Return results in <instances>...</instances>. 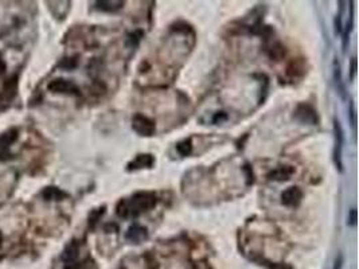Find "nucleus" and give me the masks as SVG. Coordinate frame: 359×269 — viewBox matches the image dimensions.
<instances>
[{
	"mask_svg": "<svg viewBox=\"0 0 359 269\" xmlns=\"http://www.w3.org/2000/svg\"><path fill=\"white\" fill-rule=\"evenodd\" d=\"M105 213V208H101V209H97V210H93V212L90 213L89 216V226L92 229L97 225V222L100 221V218L102 217V214Z\"/></svg>",
	"mask_w": 359,
	"mask_h": 269,
	"instance_id": "obj_16",
	"label": "nucleus"
},
{
	"mask_svg": "<svg viewBox=\"0 0 359 269\" xmlns=\"http://www.w3.org/2000/svg\"><path fill=\"white\" fill-rule=\"evenodd\" d=\"M61 68H63V69H74L76 66H77V59L76 58H66V59H63L62 61Z\"/></svg>",
	"mask_w": 359,
	"mask_h": 269,
	"instance_id": "obj_18",
	"label": "nucleus"
},
{
	"mask_svg": "<svg viewBox=\"0 0 359 269\" xmlns=\"http://www.w3.org/2000/svg\"><path fill=\"white\" fill-rule=\"evenodd\" d=\"M19 138V130L17 128H11V129L6 130L5 133L0 134V160L2 162H7L13 158V152H11V147Z\"/></svg>",
	"mask_w": 359,
	"mask_h": 269,
	"instance_id": "obj_3",
	"label": "nucleus"
},
{
	"mask_svg": "<svg viewBox=\"0 0 359 269\" xmlns=\"http://www.w3.org/2000/svg\"><path fill=\"white\" fill-rule=\"evenodd\" d=\"M342 265H343V256L342 254H339V256H336V258H335L334 268L332 269H342Z\"/></svg>",
	"mask_w": 359,
	"mask_h": 269,
	"instance_id": "obj_19",
	"label": "nucleus"
},
{
	"mask_svg": "<svg viewBox=\"0 0 359 269\" xmlns=\"http://www.w3.org/2000/svg\"><path fill=\"white\" fill-rule=\"evenodd\" d=\"M295 118L303 124H310V125H316L319 122L318 112L314 106L306 102H302L296 106L295 109Z\"/></svg>",
	"mask_w": 359,
	"mask_h": 269,
	"instance_id": "obj_6",
	"label": "nucleus"
},
{
	"mask_svg": "<svg viewBox=\"0 0 359 269\" xmlns=\"http://www.w3.org/2000/svg\"><path fill=\"white\" fill-rule=\"evenodd\" d=\"M132 129L144 138H151L156 132L155 121L146 114L136 113L132 116Z\"/></svg>",
	"mask_w": 359,
	"mask_h": 269,
	"instance_id": "obj_2",
	"label": "nucleus"
},
{
	"mask_svg": "<svg viewBox=\"0 0 359 269\" xmlns=\"http://www.w3.org/2000/svg\"><path fill=\"white\" fill-rule=\"evenodd\" d=\"M148 238V230L139 224H133L125 233V240L132 244H141Z\"/></svg>",
	"mask_w": 359,
	"mask_h": 269,
	"instance_id": "obj_10",
	"label": "nucleus"
},
{
	"mask_svg": "<svg viewBox=\"0 0 359 269\" xmlns=\"http://www.w3.org/2000/svg\"><path fill=\"white\" fill-rule=\"evenodd\" d=\"M302 199L303 191L299 187H288L281 194V204L285 208H299V205L302 204Z\"/></svg>",
	"mask_w": 359,
	"mask_h": 269,
	"instance_id": "obj_8",
	"label": "nucleus"
},
{
	"mask_svg": "<svg viewBox=\"0 0 359 269\" xmlns=\"http://www.w3.org/2000/svg\"><path fill=\"white\" fill-rule=\"evenodd\" d=\"M47 89L53 93L59 94H69V96H74V97H81V90L73 81L70 80H65V78H57L53 80L47 85Z\"/></svg>",
	"mask_w": 359,
	"mask_h": 269,
	"instance_id": "obj_4",
	"label": "nucleus"
},
{
	"mask_svg": "<svg viewBox=\"0 0 359 269\" xmlns=\"http://www.w3.org/2000/svg\"><path fill=\"white\" fill-rule=\"evenodd\" d=\"M176 151L179 152L180 156H190L192 154V142L191 139H183L182 142L176 144Z\"/></svg>",
	"mask_w": 359,
	"mask_h": 269,
	"instance_id": "obj_14",
	"label": "nucleus"
},
{
	"mask_svg": "<svg viewBox=\"0 0 359 269\" xmlns=\"http://www.w3.org/2000/svg\"><path fill=\"white\" fill-rule=\"evenodd\" d=\"M295 168L292 166H280V167L273 168L272 171L268 172L266 178L269 180H276V182H281V180H288L291 176L294 175Z\"/></svg>",
	"mask_w": 359,
	"mask_h": 269,
	"instance_id": "obj_11",
	"label": "nucleus"
},
{
	"mask_svg": "<svg viewBox=\"0 0 359 269\" xmlns=\"http://www.w3.org/2000/svg\"><path fill=\"white\" fill-rule=\"evenodd\" d=\"M158 204L156 194L152 191H139L131 198L121 199L118 202L116 213L121 218H136L143 213L150 212Z\"/></svg>",
	"mask_w": 359,
	"mask_h": 269,
	"instance_id": "obj_1",
	"label": "nucleus"
},
{
	"mask_svg": "<svg viewBox=\"0 0 359 269\" xmlns=\"http://www.w3.org/2000/svg\"><path fill=\"white\" fill-rule=\"evenodd\" d=\"M258 262H261V265H265L268 269H292V266L286 264H277V262H272V261H268L265 258H260L257 260Z\"/></svg>",
	"mask_w": 359,
	"mask_h": 269,
	"instance_id": "obj_17",
	"label": "nucleus"
},
{
	"mask_svg": "<svg viewBox=\"0 0 359 269\" xmlns=\"http://www.w3.org/2000/svg\"><path fill=\"white\" fill-rule=\"evenodd\" d=\"M0 244H2V234H0Z\"/></svg>",
	"mask_w": 359,
	"mask_h": 269,
	"instance_id": "obj_23",
	"label": "nucleus"
},
{
	"mask_svg": "<svg viewBox=\"0 0 359 269\" xmlns=\"http://www.w3.org/2000/svg\"><path fill=\"white\" fill-rule=\"evenodd\" d=\"M124 7V2H110V0H104V2H96L94 3V10H97L100 13L114 14L120 11Z\"/></svg>",
	"mask_w": 359,
	"mask_h": 269,
	"instance_id": "obj_12",
	"label": "nucleus"
},
{
	"mask_svg": "<svg viewBox=\"0 0 359 269\" xmlns=\"http://www.w3.org/2000/svg\"><path fill=\"white\" fill-rule=\"evenodd\" d=\"M80 249H81V245H80V242L76 240H73L71 242H69V244L66 245V248L65 250H63V253H62L61 258L69 269H71L74 265L77 264L78 257H80Z\"/></svg>",
	"mask_w": 359,
	"mask_h": 269,
	"instance_id": "obj_7",
	"label": "nucleus"
},
{
	"mask_svg": "<svg viewBox=\"0 0 359 269\" xmlns=\"http://www.w3.org/2000/svg\"><path fill=\"white\" fill-rule=\"evenodd\" d=\"M42 196L46 200H62L65 199L67 194L58 187H46L42 190Z\"/></svg>",
	"mask_w": 359,
	"mask_h": 269,
	"instance_id": "obj_13",
	"label": "nucleus"
},
{
	"mask_svg": "<svg viewBox=\"0 0 359 269\" xmlns=\"http://www.w3.org/2000/svg\"><path fill=\"white\" fill-rule=\"evenodd\" d=\"M351 124H352V126H354V129H355V126H356V120H355V109H354V105L351 104Z\"/></svg>",
	"mask_w": 359,
	"mask_h": 269,
	"instance_id": "obj_21",
	"label": "nucleus"
},
{
	"mask_svg": "<svg viewBox=\"0 0 359 269\" xmlns=\"http://www.w3.org/2000/svg\"><path fill=\"white\" fill-rule=\"evenodd\" d=\"M343 144H344V133L340 122L334 118V163L339 171H343Z\"/></svg>",
	"mask_w": 359,
	"mask_h": 269,
	"instance_id": "obj_5",
	"label": "nucleus"
},
{
	"mask_svg": "<svg viewBox=\"0 0 359 269\" xmlns=\"http://www.w3.org/2000/svg\"><path fill=\"white\" fill-rule=\"evenodd\" d=\"M334 80H335V84H336V88H338L339 90V93L344 97V85H343V81H342V72H340V65H339V62L336 61V59L334 61Z\"/></svg>",
	"mask_w": 359,
	"mask_h": 269,
	"instance_id": "obj_15",
	"label": "nucleus"
},
{
	"mask_svg": "<svg viewBox=\"0 0 359 269\" xmlns=\"http://www.w3.org/2000/svg\"><path fill=\"white\" fill-rule=\"evenodd\" d=\"M6 70V62L5 59H3V57H2V53H0V73H5Z\"/></svg>",
	"mask_w": 359,
	"mask_h": 269,
	"instance_id": "obj_22",
	"label": "nucleus"
},
{
	"mask_svg": "<svg viewBox=\"0 0 359 269\" xmlns=\"http://www.w3.org/2000/svg\"><path fill=\"white\" fill-rule=\"evenodd\" d=\"M155 156L151 154H140L127 164L128 171H137L143 168H152L155 166Z\"/></svg>",
	"mask_w": 359,
	"mask_h": 269,
	"instance_id": "obj_9",
	"label": "nucleus"
},
{
	"mask_svg": "<svg viewBox=\"0 0 359 269\" xmlns=\"http://www.w3.org/2000/svg\"><path fill=\"white\" fill-rule=\"evenodd\" d=\"M356 224V210L355 209H352L350 212V218H348V225H354Z\"/></svg>",
	"mask_w": 359,
	"mask_h": 269,
	"instance_id": "obj_20",
	"label": "nucleus"
}]
</instances>
